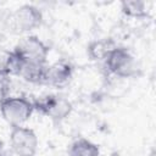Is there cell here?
<instances>
[{
	"instance_id": "cell-1",
	"label": "cell",
	"mask_w": 156,
	"mask_h": 156,
	"mask_svg": "<svg viewBox=\"0 0 156 156\" xmlns=\"http://www.w3.org/2000/svg\"><path fill=\"white\" fill-rule=\"evenodd\" d=\"M104 66L111 74L121 78H133L140 74V66L132 52L123 46H115L106 58Z\"/></svg>"
},
{
	"instance_id": "cell-2",
	"label": "cell",
	"mask_w": 156,
	"mask_h": 156,
	"mask_svg": "<svg viewBox=\"0 0 156 156\" xmlns=\"http://www.w3.org/2000/svg\"><path fill=\"white\" fill-rule=\"evenodd\" d=\"M33 112V102L24 96H9L0 104V113L11 127L22 126Z\"/></svg>"
},
{
	"instance_id": "cell-3",
	"label": "cell",
	"mask_w": 156,
	"mask_h": 156,
	"mask_svg": "<svg viewBox=\"0 0 156 156\" xmlns=\"http://www.w3.org/2000/svg\"><path fill=\"white\" fill-rule=\"evenodd\" d=\"M33 102L34 111L51 118L55 122H61L66 119L72 112V104L66 98L56 94H46Z\"/></svg>"
},
{
	"instance_id": "cell-4",
	"label": "cell",
	"mask_w": 156,
	"mask_h": 156,
	"mask_svg": "<svg viewBox=\"0 0 156 156\" xmlns=\"http://www.w3.org/2000/svg\"><path fill=\"white\" fill-rule=\"evenodd\" d=\"M39 140L35 132L28 127L12 126L10 132V149L17 156L35 155Z\"/></svg>"
},
{
	"instance_id": "cell-5",
	"label": "cell",
	"mask_w": 156,
	"mask_h": 156,
	"mask_svg": "<svg viewBox=\"0 0 156 156\" xmlns=\"http://www.w3.org/2000/svg\"><path fill=\"white\" fill-rule=\"evenodd\" d=\"M13 51L23 61L46 63L50 49L37 35H27L17 43V45L13 48Z\"/></svg>"
},
{
	"instance_id": "cell-6",
	"label": "cell",
	"mask_w": 156,
	"mask_h": 156,
	"mask_svg": "<svg viewBox=\"0 0 156 156\" xmlns=\"http://www.w3.org/2000/svg\"><path fill=\"white\" fill-rule=\"evenodd\" d=\"M43 22L41 11L32 5L24 4L16 9L11 15V26L16 32L24 33L37 29Z\"/></svg>"
},
{
	"instance_id": "cell-7",
	"label": "cell",
	"mask_w": 156,
	"mask_h": 156,
	"mask_svg": "<svg viewBox=\"0 0 156 156\" xmlns=\"http://www.w3.org/2000/svg\"><path fill=\"white\" fill-rule=\"evenodd\" d=\"M72 76L73 66L65 60H60L46 66L44 84L55 88H61L65 87L72 79Z\"/></svg>"
},
{
	"instance_id": "cell-8",
	"label": "cell",
	"mask_w": 156,
	"mask_h": 156,
	"mask_svg": "<svg viewBox=\"0 0 156 156\" xmlns=\"http://www.w3.org/2000/svg\"><path fill=\"white\" fill-rule=\"evenodd\" d=\"M46 66L48 63H35V62L22 61V65L17 76L32 84H44Z\"/></svg>"
},
{
	"instance_id": "cell-9",
	"label": "cell",
	"mask_w": 156,
	"mask_h": 156,
	"mask_svg": "<svg viewBox=\"0 0 156 156\" xmlns=\"http://www.w3.org/2000/svg\"><path fill=\"white\" fill-rule=\"evenodd\" d=\"M117 46V44L111 38H102V39H95L88 44L87 54L90 60L93 61H102L106 58L108 52Z\"/></svg>"
},
{
	"instance_id": "cell-10",
	"label": "cell",
	"mask_w": 156,
	"mask_h": 156,
	"mask_svg": "<svg viewBox=\"0 0 156 156\" xmlns=\"http://www.w3.org/2000/svg\"><path fill=\"white\" fill-rule=\"evenodd\" d=\"M99 145L87 138L76 139L68 147V156H99Z\"/></svg>"
},
{
	"instance_id": "cell-11",
	"label": "cell",
	"mask_w": 156,
	"mask_h": 156,
	"mask_svg": "<svg viewBox=\"0 0 156 156\" xmlns=\"http://www.w3.org/2000/svg\"><path fill=\"white\" fill-rule=\"evenodd\" d=\"M121 10L122 12L133 18H143L147 16V7L144 1L140 0H128L121 2Z\"/></svg>"
},
{
	"instance_id": "cell-12",
	"label": "cell",
	"mask_w": 156,
	"mask_h": 156,
	"mask_svg": "<svg viewBox=\"0 0 156 156\" xmlns=\"http://www.w3.org/2000/svg\"><path fill=\"white\" fill-rule=\"evenodd\" d=\"M10 63H11V51L0 50V77L10 76Z\"/></svg>"
},
{
	"instance_id": "cell-13",
	"label": "cell",
	"mask_w": 156,
	"mask_h": 156,
	"mask_svg": "<svg viewBox=\"0 0 156 156\" xmlns=\"http://www.w3.org/2000/svg\"><path fill=\"white\" fill-rule=\"evenodd\" d=\"M10 93V83L7 80V77H0V104L9 98Z\"/></svg>"
},
{
	"instance_id": "cell-14",
	"label": "cell",
	"mask_w": 156,
	"mask_h": 156,
	"mask_svg": "<svg viewBox=\"0 0 156 156\" xmlns=\"http://www.w3.org/2000/svg\"><path fill=\"white\" fill-rule=\"evenodd\" d=\"M11 152H12V150L7 149V146L0 140V156H10Z\"/></svg>"
},
{
	"instance_id": "cell-15",
	"label": "cell",
	"mask_w": 156,
	"mask_h": 156,
	"mask_svg": "<svg viewBox=\"0 0 156 156\" xmlns=\"http://www.w3.org/2000/svg\"><path fill=\"white\" fill-rule=\"evenodd\" d=\"M26 156H35V155H26Z\"/></svg>"
}]
</instances>
